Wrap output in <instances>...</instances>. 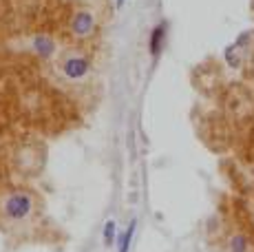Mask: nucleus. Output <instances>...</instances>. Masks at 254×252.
I'll use <instances>...</instances> for the list:
<instances>
[{"instance_id": "f257e3e1", "label": "nucleus", "mask_w": 254, "mask_h": 252, "mask_svg": "<svg viewBox=\"0 0 254 252\" xmlns=\"http://www.w3.org/2000/svg\"><path fill=\"white\" fill-rule=\"evenodd\" d=\"M42 201L29 186H13L0 197V217L11 226H29L38 219Z\"/></svg>"}, {"instance_id": "f03ea898", "label": "nucleus", "mask_w": 254, "mask_h": 252, "mask_svg": "<svg viewBox=\"0 0 254 252\" xmlns=\"http://www.w3.org/2000/svg\"><path fill=\"white\" fill-rule=\"evenodd\" d=\"M56 69L62 80L77 84L93 73V58L84 51H64L56 60Z\"/></svg>"}, {"instance_id": "7ed1b4c3", "label": "nucleus", "mask_w": 254, "mask_h": 252, "mask_svg": "<svg viewBox=\"0 0 254 252\" xmlns=\"http://www.w3.org/2000/svg\"><path fill=\"white\" fill-rule=\"evenodd\" d=\"M97 27H100V22H97V16L91 7H77L69 20V33L77 42H89L91 38H95Z\"/></svg>"}, {"instance_id": "20e7f679", "label": "nucleus", "mask_w": 254, "mask_h": 252, "mask_svg": "<svg viewBox=\"0 0 254 252\" xmlns=\"http://www.w3.org/2000/svg\"><path fill=\"white\" fill-rule=\"evenodd\" d=\"M29 49L36 58H40V60H53V58L60 53V45H58V40L53 36H49V33H36V36H31V40H29Z\"/></svg>"}, {"instance_id": "39448f33", "label": "nucleus", "mask_w": 254, "mask_h": 252, "mask_svg": "<svg viewBox=\"0 0 254 252\" xmlns=\"http://www.w3.org/2000/svg\"><path fill=\"white\" fill-rule=\"evenodd\" d=\"M166 40H168V22L162 20L150 29V36H148V53L153 62H157L162 58V53L166 49Z\"/></svg>"}, {"instance_id": "423d86ee", "label": "nucleus", "mask_w": 254, "mask_h": 252, "mask_svg": "<svg viewBox=\"0 0 254 252\" xmlns=\"http://www.w3.org/2000/svg\"><path fill=\"white\" fill-rule=\"evenodd\" d=\"M137 217L126 224L124 230H120V237H117V244H115V252H130L133 248V239H135V230H137Z\"/></svg>"}, {"instance_id": "0eeeda50", "label": "nucleus", "mask_w": 254, "mask_h": 252, "mask_svg": "<svg viewBox=\"0 0 254 252\" xmlns=\"http://www.w3.org/2000/svg\"><path fill=\"white\" fill-rule=\"evenodd\" d=\"M117 237H120V228H117V221L111 217V219H106L104 224H102V246H104L106 250L115 248Z\"/></svg>"}, {"instance_id": "6e6552de", "label": "nucleus", "mask_w": 254, "mask_h": 252, "mask_svg": "<svg viewBox=\"0 0 254 252\" xmlns=\"http://www.w3.org/2000/svg\"><path fill=\"white\" fill-rule=\"evenodd\" d=\"M228 248H230V252H248V239L243 235H232Z\"/></svg>"}, {"instance_id": "1a4fd4ad", "label": "nucleus", "mask_w": 254, "mask_h": 252, "mask_svg": "<svg viewBox=\"0 0 254 252\" xmlns=\"http://www.w3.org/2000/svg\"><path fill=\"white\" fill-rule=\"evenodd\" d=\"M126 0H115V9H124Z\"/></svg>"}]
</instances>
